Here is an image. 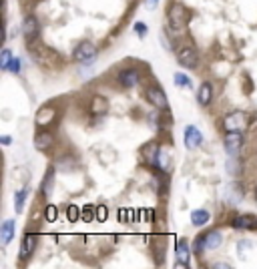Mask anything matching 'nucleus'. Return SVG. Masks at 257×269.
Masks as SVG:
<instances>
[{"label":"nucleus","mask_w":257,"mask_h":269,"mask_svg":"<svg viewBox=\"0 0 257 269\" xmlns=\"http://www.w3.org/2000/svg\"><path fill=\"white\" fill-rule=\"evenodd\" d=\"M167 23L171 26V30H175V32H181L187 28L189 24V12L185 8L183 2H173L169 6L167 10Z\"/></svg>","instance_id":"obj_1"},{"label":"nucleus","mask_w":257,"mask_h":269,"mask_svg":"<svg viewBox=\"0 0 257 269\" xmlns=\"http://www.w3.org/2000/svg\"><path fill=\"white\" fill-rule=\"evenodd\" d=\"M223 145H225V151L231 157H235L243 147V133L241 131H227L223 137Z\"/></svg>","instance_id":"obj_2"},{"label":"nucleus","mask_w":257,"mask_h":269,"mask_svg":"<svg viewBox=\"0 0 257 269\" xmlns=\"http://www.w3.org/2000/svg\"><path fill=\"white\" fill-rule=\"evenodd\" d=\"M223 127H225V131H241L243 133L247 129V117H245V113H241V111L229 113L223 119Z\"/></svg>","instance_id":"obj_3"},{"label":"nucleus","mask_w":257,"mask_h":269,"mask_svg":"<svg viewBox=\"0 0 257 269\" xmlns=\"http://www.w3.org/2000/svg\"><path fill=\"white\" fill-rule=\"evenodd\" d=\"M73 56H75V60H78V63H87V60H95V56H97V47L91 43V40H82L80 45H77Z\"/></svg>","instance_id":"obj_4"},{"label":"nucleus","mask_w":257,"mask_h":269,"mask_svg":"<svg viewBox=\"0 0 257 269\" xmlns=\"http://www.w3.org/2000/svg\"><path fill=\"white\" fill-rule=\"evenodd\" d=\"M147 100L159 111H169V100H167V95L159 89V87H149L147 89Z\"/></svg>","instance_id":"obj_5"},{"label":"nucleus","mask_w":257,"mask_h":269,"mask_svg":"<svg viewBox=\"0 0 257 269\" xmlns=\"http://www.w3.org/2000/svg\"><path fill=\"white\" fill-rule=\"evenodd\" d=\"M177 60H179V65L185 67V69H195L199 65V54L193 47H183L177 52Z\"/></svg>","instance_id":"obj_6"},{"label":"nucleus","mask_w":257,"mask_h":269,"mask_svg":"<svg viewBox=\"0 0 257 269\" xmlns=\"http://www.w3.org/2000/svg\"><path fill=\"white\" fill-rule=\"evenodd\" d=\"M139 80H141V74L137 69H125L119 73V82H121V87L125 89H133L139 85Z\"/></svg>","instance_id":"obj_7"},{"label":"nucleus","mask_w":257,"mask_h":269,"mask_svg":"<svg viewBox=\"0 0 257 269\" xmlns=\"http://www.w3.org/2000/svg\"><path fill=\"white\" fill-rule=\"evenodd\" d=\"M201 143H203V135L197 127H193V125L185 127V147L187 149H195Z\"/></svg>","instance_id":"obj_8"},{"label":"nucleus","mask_w":257,"mask_h":269,"mask_svg":"<svg viewBox=\"0 0 257 269\" xmlns=\"http://www.w3.org/2000/svg\"><path fill=\"white\" fill-rule=\"evenodd\" d=\"M54 119H56V111L52 107H42V109H38V113L34 117V122L38 127H49Z\"/></svg>","instance_id":"obj_9"},{"label":"nucleus","mask_w":257,"mask_h":269,"mask_svg":"<svg viewBox=\"0 0 257 269\" xmlns=\"http://www.w3.org/2000/svg\"><path fill=\"white\" fill-rule=\"evenodd\" d=\"M175 257H177V265H181V267H187V265H189L191 249H189V243H187L185 239H181V241L175 245Z\"/></svg>","instance_id":"obj_10"},{"label":"nucleus","mask_w":257,"mask_h":269,"mask_svg":"<svg viewBox=\"0 0 257 269\" xmlns=\"http://www.w3.org/2000/svg\"><path fill=\"white\" fill-rule=\"evenodd\" d=\"M34 247H36V237H34L32 233H26V235L23 237V245H20V253H18V257L23 259V261H26V259L32 255Z\"/></svg>","instance_id":"obj_11"},{"label":"nucleus","mask_w":257,"mask_h":269,"mask_svg":"<svg viewBox=\"0 0 257 269\" xmlns=\"http://www.w3.org/2000/svg\"><path fill=\"white\" fill-rule=\"evenodd\" d=\"M52 135L49 133V131H38L36 133V137H34V147L38 149V151H47V149H51L52 147Z\"/></svg>","instance_id":"obj_12"},{"label":"nucleus","mask_w":257,"mask_h":269,"mask_svg":"<svg viewBox=\"0 0 257 269\" xmlns=\"http://www.w3.org/2000/svg\"><path fill=\"white\" fill-rule=\"evenodd\" d=\"M235 229H253V227H257V217L253 215H239L235 217L233 223H231Z\"/></svg>","instance_id":"obj_13"},{"label":"nucleus","mask_w":257,"mask_h":269,"mask_svg":"<svg viewBox=\"0 0 257 269\" xmlns=\"http://www.w3.org/2000/svg\"><path fill=\"white\" fill-rule=\"evenodd\" d=\"M23 32H25V36H26L28 40L36 38V34H38V20H36L32 14L25 18V23H23Z\"/></svg>","instance_id":"obj_14"},{"label":"nucleus","mask_w":257,"mask_h":269,"mask_svg":"<svg viewBox=\"0 0 257 269\" xmlns=\"http://www.w3.org/2000/svg\"><path fill=\"white\" fill-rule=\"evenodd\" d=\"M106 111H109V100H106L104 97H101V95L93 97V100H91V113L93 115H104Z\"/></svg>","instance_id":"obj_15"},{"label":"nucleus","mask_w":257,"mask_h":269,"mask_svg":"<svg viewBox=\"0 0 257 269\" xmlns=\"http://www.w3.org/2000/svg\"><path fill=\"white\" fill-rule=\"evenodd\" d=\"M197 100H199V105L201 107H207L209 102L213 100V87H211V82H203L199 93H197Z\"/></svg>","instance_id":"obj_16"},{"label":"nucleus","mask_w":257,"mask_h":269,"mask_svg":"<svg viewBox=\"0 0 257 269\" xmlns=\"http://www.w3.org/2000/svg\"><path fill=\"white\" fill-rule=\"evenodd\" d=\"M12 235H14V221L12 219H6L0 227V239H2L4 245H8L12 241Z\"/></svg>","instance_id":"obj_17"},{"label":"nucleus","mask_w":257,"mask_h":269,"mask_svg":"<svg viewBox=\"0 0 257 269\" xmlns=\"http://www.w3.org/2000/svg\"><path fill=\"white\" fill-rule=\"evenodd\" d=\"M52 187H54V169L51 167V169L47 171V175H45V181H42V185H40L42 195H45V197H51Z\"/></svg>","instance_id":"obj_18"},{"label":"nucleus","mask_w":257,"mask_h":269,"mask_svg":"<svg viewBox=\"0 0 257 269\" xmlns=\"http://www.w3.org/2000/svg\"><path fill=\"white\" fill-rule=\"evenodd\" d=\"M209 219H211V213L205 211V209H195V211L191 213V223L195 225V227H201V225L209 223Z\"/></svg>","instance_id":"obj_19"},{"label":"nucleus","mask_w":257,"mask_h":269,"mask_svg":"<svg viewBox=\"0 0 257 269\" xmlns=\"http://www.w3.org/2000/svg\"><path fill=\"white\" fill-rule=\"evenodd\" d=\"M223 243V237L219 231H209L205 233V247L207 249H217V247Z\"/></svg>","instance_id":"obj_20"},{"label":"nucleus","mask_w":257,"mask_h":269,"mask_svg":"<svg viewBox=\"0 0 257 269\" xmlns=\"http://www.w3.org/2000/svg\"><path fill=\"white\" fill-rule=\"evenodd\" d=\"M169 163H171V155L165 151V149H159L157 151V159H155V165L161 169V171H167L169 169Z\"/></svg>","instance_id":"obj_21"},{"label":"nucleus","mask_w":257,"mask_h":269,"mask_svg":"<svg viewBox=\"0 0 257 269\" xmlns=\"http://www.w3.org/2000/svg\"><path fill=\"white\" fill-rule=\"evenodd\" d=\"M26 197H28V189H23V191H18L14 195V209H16V213H23Z\"/></svg>","instance_id":"obj_22"},{"label":"nucleus","mask_w":257,"mask_h":269,"mask_svg":"<svg viewBox=\"0 0 257 269\" xmlns=\"http://www.w3.org/2000/svg\"><path fill=\"white\" fill-rule=\"evenodd\" d=\"M80 219L84 221V223H91L93 219H97V209L93 205H84L82 207V215H80Z\"/></svg>","instance_id":"obj_23"},{"label":"nucleus","mask_w":257,"mask_h":269,"mask_svg":"<svg viewBox=\"0 0 257 269\" xmlns=\"http://www.w3.org/2000/svg\"><path fill=\"white\" fill-rule=\"evenodd\" d=\"M80 215H82V209H78L77 205H69V209H67V219H69L71 223H77V221L80 219Z\"/></svg>","instance_id":"obj_24"},{"label":"nucleus","mask_w":257,"mask_h":269,"mask_svg":"<svg viewBox=\"0 0 257 269\" xmlns=\"http://www.w3.org/2000/svg\"><path fill=\"white\" fill-rule=\"evenodd\" d=\"M175 82H177V87H183V89H189L191 87V80H189V76L187 74H183V73H175Z\"/></svg>","instance_id":"obj_25"},{"label":"nucleus","mask_w":257,"mask_h":269,"mask_svg":"<svg viewBox=\"0 0 257 269\" xmlns=\"http://www.w3.org/2000/svg\"><path fill=\"white\" fill-rule=\"evenodd\" d=\"M203 249H207V247H205V235H199L197 239H195V243H193V253H201Z\"/></svg>","instance_id":"obj_26"},{"label":"nucleus","mask_w":257,"mask_h":269,"mask_svg":"<svg viewBox=\"0 0 257 269\" xmlns=\"http://www.w3.org/2000/svg\"><path fill=\"white\" fill-rule=\"evenodd\" d=\"M45 217H47V221H56V217H58V209H56V207L54 205H49L47 207V209H45Z\"/></svg>","instance_id":"obj_27"},{"label":"nucleus","mask_w":257,"mask_h":269,"mask_svg":"<svg viewBox=\"0 0 257 269\" xmlns=\"http://www.w3.org/2000/svg\"><path fill=\"white\" fill-rule=\"evenodd\" d=\"M10 60H12V52H10L8 49H4V50H2V60H0V67H2V71H8Z\"/></svg>","instance_id":"obj_28"},{"label":"nucleus","mask_w":257,"mask_h":269,"mask_svg":"<svg viewBox=\"0 0 257 269\" xmlns=\"http://www.w3.org/2000/svg\"><path fill=\"white\" fill-rule=\"evenodd\" d=\"M106 217H109V211H106V207H104V205H99V207H97V221H99V223H104Z\"/></svg>","instance_id":"obj_29"},{"label":"nucleus","mask_w":257,"mask_h":269,"mask_svg":"<svg viewBox=\"0 0 257 269\" xmlns=\"http://www.w3.org/2000/svg\"><path fill=\"white\" fill-rule=\"evenodd\" d=\"M20 67H23V63H20V58L12 56L10 65H8V71H10V73H14V74H18V73H20Z\"/></svg>","instance_id":"obj_30"},{"label":"nucleus","mask_w":257,"mask_h":269,"mask_svg":"<svg viewBox=\"0 0 257 269\" xmlns=\"http://www.w3.org/2000/svg\"><path fill=\"white\" fill-rule=\"evenodd\" d=\"M119 219H121L123 223L131 221V219H133V211H131V209H121V211H119Z\"/></svg>","instance_id":"obj_31"},{"label":"nucleus","mask_w":257,"mask_h":269,"mask_svg":"<svg viewBox=\"0 0 257 269\" xmlns=\"http://www.w3.org/2000/svg\"><path fill=\"white\" fill-rule=\"evenodd\" d=\"M147 30H149L147 24H143V23H137V24H135V32H139V36H145Z\"/></svg>","instance_id":"obj_32"},{"label":"nucleus","mask_w":257,"mask_h":269,"mask_svg":"<svg viewBox=\"0 0 257 269\" xmlns=\"http://www.w3.org/2000/svg\"><path fill=\"white\" fill-rule=\"evenodd\" d=\"M155 6H157V0H147V8H151V10H153Z\"/></svg>","instance_id":"obj_33"},{"label":"nucleus","mask_w":257,"mask_h":269,"mask_svg":"<svg viewBox=\"0 0 257 269\" xmlns=\"http://www.w3.org/2000/svg\"><path fill=\"white\" fill-rule=\"evenodd\" d=\"M0 141H2V145H10V141H12V139H10V137H6V135H4V137H2V139H0Z\"/></svg>","instance_id":"obj_34"},{"label":"nucleus","mask_w":257,"mask_h":269,"mask_svg":"<svg viewBox=\"0 0 257 269\" xmlns=\"http://www.w3.org/2000/svg\"><path fill=\"white\" fill-rule=\"evenodd\" d=\"M255 201H257V195H255Z\"/></svg>","instance_id":"obj_35"}]
</instances>
